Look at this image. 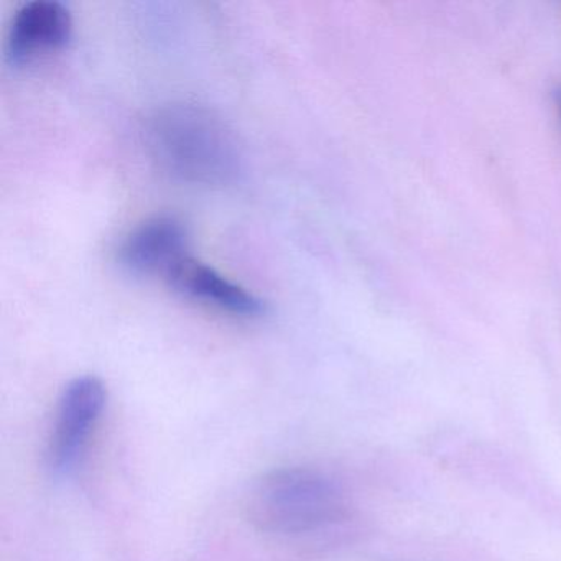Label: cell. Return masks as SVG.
Masks as SVG:
<instances>
[{
  "label": "cell",
  "instance_id": "277c9868",
  "mask_svg": "<svg viewBox=\"0 0 561 561\" xmlns=\"http://www.w3.org/2000/svg\"><path fill=\"white\" fill-rule=\"evenodd\" d=\"M73 18L57 0H34L15 15L8 38V61L22 68L38 55L60 50L70 44Z\"/></svg>",
  "mask_w": 561,
  "mask_h": 561
},
{
  "label": "cell",
  "instance_id": "5b68a950",
  "mask_svg": "<svg viewBox=\"0 0 561 561\" xmlns=\"http://www.w3.org/2000/svg\"><path fill=\"white\" fill-rule=\"evenodd\" d=\"M188 232L172 216H159L137 226L119 248V264L133 275H169L188 257Z\"/></svg>",
  "mask_w": 561,
  "mask_h": 561
},
{
  "label": "cell",
  "instance_id": "6da1fadb",
  "mask_svg": "<svg viewBox=\"0 0 561 561\" xmlns=\"http://www.w3.org/2000/svg\"><path fill=\"white\" fill-rule=\"evenodd\" d=\"M149 133L160 165L176 179L225 185L241 173L242 157L234 134L205 107H165L153 117Z\"/></svg>",
  "mask_w": 561,
  "mask_h": 561
},
{
  "label": "cell",
  "instance_id": "7a4b0ae2",
  "mask_svg": "<svg viewBox=\"0 0 561 561\" xmlns=\"http://www.w3.org/2000/svg\"><path fill=\"white\" fill-rule=\"evenodd\" d=\"M252 517L265 530L305 534L333 522L341 511L336 485L311 469H280L265 476L252 495Z\"/></svg>",
  "mask_w": 561,
  "mask_h": 561
},
{
  "label": "cell",
  "instance_id": "3957f363",
  "mask_svg": "<svg viewBox=\"0 0 561 561\" xmlns=\"http://www.w3.org/2000/svg\"><path fill=\"white\" fill-rule=\"evenodd\" d=\"M106 387L94 376L78 377L65 387L48 455L55 474H68L77 466L106 407Z\"/></svg>",
  "mask_w": 561,
  "mask_h": 561
},
{
  "label": "cell",
  "instance_id": "52a82bcc",
  "mask_svg": "<svg viewBox=\"0 0 561 561\" xmlns=\"http://www.w3.org/2000/svg\"><path fill=\"white\" fill-rule=\"evenodd\" d=\"M558 104H560V110H561V93L558 94Z\"/></svg>",
  "mask_w": 561,
  "mask_h": 561
},
{
  "label": "cell",
  "instance_id": "8992f818",
  "mask_svg": "<svg viewBox=\"0 0 561 561\" xmlns=\"http://www.w3.org/2000/svg\"><path fill=\"white\" fill-rule=\"evenodd\" d=\"M165 278L179 294L215 305L232 314L257 317L265 310L264 304L255 295L190 255L180 261Z\"/></svg>",
  "mask_w": 561,
  "mask_h": 561
}]
</instances>
